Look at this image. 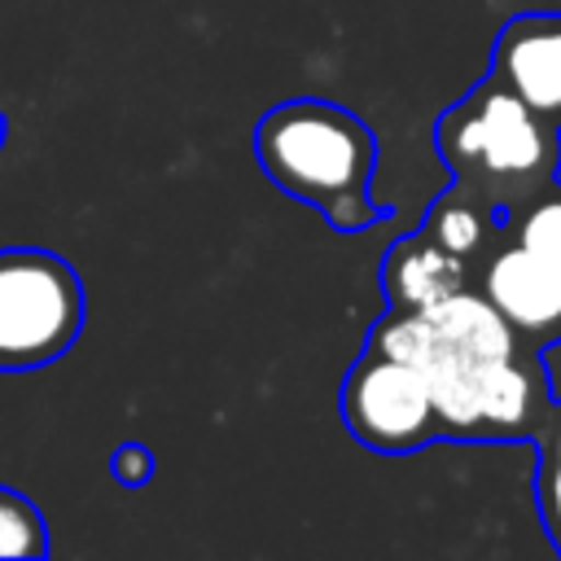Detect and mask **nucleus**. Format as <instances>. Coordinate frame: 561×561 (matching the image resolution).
I'll return each mask as SVG.
<instances>
[{
	"label": "nucleus",
	"instance_id": "f257e3e1",
	"mask_svg": "<svg viewBox=\"0 0 561 561\" xmlns=\"http://www.w3.org/2000/svg\"><path fill=\"white\" fill-rule=\"evenodd\" d=\"M368 342L425 377L443 438L456 443H535L557 399L539 346L478 285L421 311L386 307Z\"/></svg>",
	"mask_w": 561,
	"mask_h": 561
},
{
	"label": "nucleus",
	"instance_id": "f03ea898",
	"mask_svg": "<svg viewBox=\"0 0 561 561\" xmlns=\"http://www.w3.org/2000/svg\"><path fill=\"white\" fill-rule=\"evenodd\" d=\"M254 158L280 193L316 206L337 232H364L390 219V206L373 202L377 136L337 101L294 96L272 105L254 123Z\"/></svg>",
	"mask_w": 561,
	"mask_h": 561
},
{
	"label": "nucleus",
	"instance_id": "7ed1b4c3",
	"mask_svg": "<svg viewBox=\"0 0 561 561\" xmlns=\"http://www.w3.org/2000/svg\"><path fill=\"white\" fill-rule=\"evenodd\" d=\"M434 149L451 188L495 210L504 232L539 193L561 184V127L491 75L438 114Z\"/></svg>",
	"mask_w": 561,
	"mask_h": 561
},
{
	"label": "nucleus",
	"instance_id": "20e7f679",
	"mask_svg": "<svg viewBox=\"0 0 561 561\" xmlns=\"http://www.w3.org/2000/svg\"><path fill=\"white\" fill-rule=\"evenodd\" d=\"M83 329L79 272L53 250H0V368L57 364Z\"/></svg>",
	"mask_w": 561,
	"mask_h": 561
},
{
	"label": "nucleus",
	"instance_id": "39448f33",
	"mask_svg": "<svg viewBox=\"0 0 561 561\" xmlns=\"http://www.w3.org/2000/svg\"><path fill=\"white\" fill-rule=\"evenodd\" d=\"M337 412L351 438L381 456H408L443 438L425 377L408 359L373 342H364L359 359L346 368L337 390Z\"/></svg>",
	"mask_w": 561,
	"mask_h": 561
},
{
	"label": "nucleus",
	"instance_id": "423d86ee",
	"mask_svg": "<svg viewBox=\"0 0 561 561\" xmlns=\"http://www.w3.org/2000/svg\"><path fill=\"white\" fill-rule=\"evenodd\" d=\"M473 285L500 307V316L530 342V346H552L561 342V272L548 267L539 254H530L517 241H500Z\"/></svg>",
	"mask_w": 561,
	"mask_h": 561
},
{
	"label": "nucleus",
	"instance_id": "0eeeda50",
	"mask_svg": "<svg viewBox=\"0 0 561 561\" xmlns=\"http://www.w3.org/2000/svg\"><path fill=\"white\" fill-rule=\"evenodd\" d=\"M486 75L561 127V13L530 9L508 18L495 31Z\"/></svg>",
	"mask_w": 561,
	"mask_h": 561
},
{
	"label": "nucleus",
	"instance_id": "6e6552de",
	"mask_svg": "<svg viewBox=\"0 0 561 561\" xmlns=\"http://www.w3.org/2000/svg\"><path fill=\"white\" fill-rule=\"evenodd\" d=\"M469 285H473V267L447 245H438L425 228L399 237L381 259V294H386V307H399V311L434 307Z\"/></svg>",
	"mask_w": 561,
	"mask_h": 561
},
{
	"label": "nucleus",
	"instance_id": "1a4fd4ad",
	"mask_svg": "<svg viewBox=\"0 0 561 561\" xmlns=\"http://www.w3.org/2000/svg\"><path fill=\"white\" fill-rule=\"evenodd\" d=\"M421 228H425L438 245H447L451 254H460V259L473 267V276H478L482 259H486V254L500 245V237H504V224L495 219V210H486L482 202L465 197L460 188L438 193V197L430 202Z\"/></svg>",
	"mask_w": 561,
	"mask_h": 561
},
{
	"label": "nucleus",
	"instance_id": "9d476101",
	"mask_svg": "<svg viewBox=\"0 0 561 561\" xmlns=\"http://www.w3.org/2000/svg\"><path fill=\"white\" fill-rule=\"evenodd\" d=\"M513 241L526 245L530 254H539L548 267L561 272V184L539 193L513 224H508Z\"/></svg>",
	"mask_w": 561,
	"mask_h": 561
},
{
	"label": "nucleus",
	"instance_id": "9b49d317",
	"mask_svg": "<svg viewBox=\"0 0 561 561\" xmlns=\"http://www.w3.org/2000/svg\"><path fill=\"white\" fill-rule=\"evenodd\" d=\"M44 552H48L44 513L22 491L0 486V557H44Z\"/></svg>",
	"mask_w": 561,
	"mask_h": 561
},
{
	"label": "nucleus",
	"instance_id": "f8f14e48",
	"mask_svg": "<svg viewBox=\"0 0 561 561\" xmlns=\"http://www.w3.org/2000/svg\"><path fill=\"white\" fill-rule=\"evenodd\" d=\"M535 508H539L543 535L561 552V456H548V451L535 456Z\"/></svg>",
	"mask_w": 561,
	"mask_h": 561
},
{
	"label": "nucleus",
	"instance_id": "ddd939ff",
	"mask_svg": "<svg viewBox=\"0 0 561 561\" xmlns=\"http://www.w3.org/2000/svg\"><path fill=\"white\" fill-rule=\"evenodd\" d=\"M110 478L123 486H145L153 478V456L145 443H118L110 451Z\"/></svg>",
	"mask_w": 561,
	"mask_h": 561
},
{
	"label": "nucleus",
	"instance_id": "4468645a",
	"mask_svg": "<svg viewBox=\"0 0 561 561\" xmlns=\"http://www.w3.org/2000/svg\"><path fill=\"white\" fill-rule=\"evenodd\" d=\"M535 451L561 456V394H557L552 408H548V421H543V430H539V438H535Z\"/></svg>",
	"mask_w": 561,
	"mask_h": 561
},
{
	"label": "nucleus",
	"instance_id": "2eb2a0df",
	"mask_svg": "<svg viewBox=\"0 0 561 561\" xmlns=\"http://www.w3.org/2000/svg\"><path fill=\"white\" fill-rule=\"evenodd\" d=\"M4 136H9V123H4V114H0V145H4Z\"/></svg>",
	"mask_w": 561,
	"mask_h": 561
}]
</instances>
